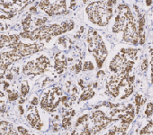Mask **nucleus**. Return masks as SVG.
I'll list each match as a JSON object with an SVG mask.
<instances>
[{
	"mask_svg": "<svg viewBox=\"0 0 153 135\" xmlns=\"http://www.w3.org/2000/svg\"><path fill=\"white\" fill-rule=\"evenodd\" d=\"M114 3L113 0H102L91 3L87 8L89 20L99 26H105L112 18Z\"/></svg>",
	"mask_w": 153,
	"mask_h": 135,
	"instance_id": "1",
	"label": "nucleus"
},
{
	"mask_svg": "<svg viewBox=\"0 0 153 135\" xmlns=\"http://www.w3.org/2000/svg\"><path fill=\"white\" fill-rule=\"evenodd\" d=\"M74 24L71 21H67L61 24H53L49 26H40L33 31H25L20 33V36L23 38H28L31 40H43L50 39L52 36H57L69 31L73 28Z\"/></svg>",
	"mask_w": 153,
	"mask_h": 135,
	"instance_id": "2",
	"label": "nucleus"
},
{
	"mask_svg": "<svg viewBox=\"0 0 153 135\" xmlns=\"http://www.w3.org/2000/svg\"><path fill=\"white\" fill-rule=\"evenodd\" d=\"M137 50H122L110 63V70L114 73L130 72L133 66V59L136 58Z\"/></svg>",
	"mask_w": 153,
	"mask_h": 135,
	"instance_id": "3",
	"label": "nucleus"
},
{
	"mask_svg": "<svg viewBox=\"0 0 153 135\" xmlns=\"http://www.w3.org/2000/svg\"><path fill=\"white\" fill-rule=\"evenodd\" d=\"M88 50L91 51L97 62L98 68H101L106 56L107 50L105 45L103 42V40L99 34L94 30H90L88 33Z\"/></svg>",
	"mask_w": 153,
	"mask_h": 135,
	"instance_id": "4",
	"label": "nucleus"
},
{
	"mask_svg": "<svg viewBox=\"0 0 153 135\" xmlns=\"http://www.w3.org/2000/svg\"><path fill=\"white\" fill-rule=\"evenodd\" d=\"M39 6L49 16H60L68 12L66 0H43Z\"/></svg>",
	"mask_w": 153,
	"mask_h": 135,
	"instance_id": "5",
	"label": "nucleus"
},
{
	"mask_svg": "<svg viewBox=\"0 0 153 135\" xmlns=\"http://www.w3.org/2000/svg\"><path fill=\"white\" fill-rule=\"evenodd\" d=\"M50 65L49 59L46 56H42L34 60L28 62L23 69L25 75H38L43 73Z\"/></svg>",
	"mask_w": 153,
	"mask_h": 135,
	"instance_id": "6",
	"label": "nucleus"
},
{
	"mask_svg": "<svg viewBox=\"0 0 153 135\" xmlns=\"http://www.w3.org/2000/svg\"><path fill=\"white\" fill-rule=\"evenodd\" d=\"M33 1V0H0V9L8 15H13L22 11Z\"/></svg>",
	"mask_w": 153,
	"mask_h": 135,
	"instance_id": "7",
	"label": "nucleus"
},
{
	"mask_svg": "<svg viewBox=\"0 0 153 135\" xmlns=\"http://www.w3.org/2000/svg\"><path fill=\"white\" fill-rule=\"evenodd\" d=\"M11 48H13L15 50H16L22 57H25L31 54H33L35 52L41 51L44 45L42 43H33V44H25L22 43L20 42L14 44Z\"/></svg>",
	"mask_w": 153,
	"mask_h": 135,
	"instance_id": "8",
	"label": "nucleus"
},
{
	"mask_svg": "<svg viewBox=\"0 0 153 135\" xmlns=\"http://www.w3.org/2000/svg\"><path fill=\"white\" fill-rule=\"evenodd\" d=\"M123 40L128 43H132L134 45L138 44L139 42L138 30L135 24L134 18H131L126 24L123 29Z\"/></svg>",
	"mask_w": 153,
	"mask_h": 135,
	"instance_id": "9",
	"label": "nucleus"
},
{
	"mask_svg": "<svg viewBox=\"0 0 153 135\" xmlns=\"http://www.w3.org/2000/svg\"><path fill=\"white\" fill-rule=\"evenodd\" d=\"M27 121L28 122L32 125V127L33 128H36L37 130H40L41 129V122H40V117H39V113H38V110L32 106L30 107L29 109V113L27 114Z\"/></svg>",
	"mask_w": 153,
	"mask_h": 135,
	"instance_id": "10",
	"label": "nucleus"
},
{
	"mask_svg": "<svg viewBox=\"0 0 153 135\" xmlns=\"http://www.w3.org/2000/svg\"><path fill=\"white\" fill-rule=\"evenodd\" d=\"M68 67V60L64 53L59 52L55 56V70L59 74H61L64 70H66Z\"/></svg>",
	"mask_w": 153,
	"mask_h": 135,
	"instance_id": "11",
	"label": "nucleus"
},
{
	"mask_svg": "<svg viewBox=\"0 0 153 135\" xmlns=\"http://www.w3.org/2000/svg\"><path fill=\"white\" fill-rule=\"evenodd\" d=\"M19 42V36L17 35H0V49L9 46L12 47L14 44Z\"/></svg>",
	"mask_w": 153,
	"mask_h": 135,
	"instance_id": "12",
	"label": "nucleus"
},
{
	"mask_svg": "<svg viewBox=\"0 0 153 135\" xmlns=\"http://www.w3.org/2000/svg\"><path fill=\"white\" fill-rule=\"evenodd\" d=\"M12 124L8 122H0V134H16L17 132L13 131Z\"/></svg>",
	"mask_w": 153,
	"mask_h": 135,
	"instance_id": "13",
	"label": "nucleus"
},
{
	"mask_svg": "<svg viewBox=\"0 0 153 135\" xmlns=\"http://www.w3.org/2000/svg\"><path fill=\"white\" fill-rule=\"evenodd\" d=\"M94 91L91 89V88H88L87 90H85V92L81 95L80 96V101H86V100H88L90 99L93 96H94Z\"/></svg>",
	"mask_w": 153,
	"mask_h": 135,
	"instance_id": "14",
	"label": "nucleus"
},
{
	"mask_svg": "<svg viewBox=\"0 0 153 135\" xmlns=\"http://www.w3.org/2000/svg\"><path fill=\"white\" fill-rule=\"evenodd\" d=\"M31 21H32V19H31V16L30 15H28L24 19V21H23V28H24L25 31H29L30 26H31Z\"/></svg>",
	"mask_w": 153,
	"mask_h": 135,
	"instance_id": "15",
	"label": "nucleus"
},
{
	"mask_svg": "<svg viewBox=\"0 0 153 135\" xmlns=\"http://www.w3.org/2000/svg\"><path fill=\"white\" fill-rule=\"evenodd\" d=\"M29 92V86L27 84L26 81L22 83V87H21V93H22V97H25L27 93Z\"/></svg>",
	"mask_w": 153,
	"mask_h": 135,
	"instance_id": "16",
	"label": "nucleus"
},
{
	"mask_svg": "<svg viewBox=\"0 0 153 135\" xmlns=\"http://www.w3.org/2000/svg\"><path fill=\"white\" fill-rule=\"evenodd\" d=\"M140 133V134H152V122L150 121L149 123Z\"/></svg>",
	"mask_w": 153,
	"mask_h": 135,
	"instance_id": "17",
	"label": "nucleus"
},
{
	"mask_svg": "<svg viewBox=\"0 0 153 135\" xmlns=\"http://www.w3.org/2000/svg\"><path fill=\"white\" fill-rule=\"evenodd\" d=\"M70 122H71V121H70V117H64L63 120H62V123H61L62 128L68 129V128L70 126V124H71Z\"/></svg>",
	"mask_w": 153,
	"mask_h": 135,
	"instance_id": "18",
	"label": "nucleus"
},
{
	"mask_svg": "<svg viewBox=\"0 0 153 135\" xmlns=\"http://www.w3.org/2000/svg\"><path fill=\"white\" fill-rule=\"evenodd\" d=\"M94 70V66L92 64V62L90 61H88L84 64V67H83V71H87V70Z\"/></svg>",
	"mask_w": 153,
	"mask_h": 135,
	"instance_id": "19",
	"label": "nucleus"
},
{
	"mask_svg": "<svg viewBox=\"0 0 153 135\" xmlns=\"http://www.w3.org/2000/svg\"><path fill=\"white\" fill-rule=\"evenodd\" d=\"M9 92V95H8V99L9 101H16L17 100V98L19 97V95L17 92H11V91H8Z\"/></svg>",
	"mask_w": 153,
	"mask_h": 135,
	"instance_id": "20",
	"label": "nucleus"
},
{
	"mask_svg": "<svg viewBox=\"0 0 153 135\" xmlns=\"http://www.w3.org/2000/svg\"><path fill=\"white\" fill-rule=\"evenodd\" d=\"M146 114L147 116H151L152 115V103L149 102L148 104V107H147V110H146Z\"/></svg>",
	"mask_w": 153,
	"mask_h": 135,
	"instance_id": "21",
	"label": "nucleus"
},
{
	"mask_svg": "<svg viewBox=\"0 0 153 135\" xmlns=\"http://www.w3.org/2000/svg\"><path fill=\"white\" fill-rule=\"evenodd\" d=\"M141 70H142V71H146L148 70V60L147 59H144V61L142 62Z\"/></svg>",
	"mask_w": 153,
	"mask_h": 135,
	"instance_id": "22",
	"label": "nucleus"
},
{
	"mask_svg": "<svg viewBox=\"0 0 153 135\" xmlns=\"http://www.w3.org/2000/svg\"><path fill=\"white\" fill-rule=\"evenodd\" d=\"M17 130H18V131H19L20 133H22V134H24V133H25V134L30 133L28 131H26V129H25V128H23V127H18Z\"/></svg>",
	"mask_w": 153,
	"mask_h": 135,
	"instance_id": "23",
	"label": "nucleus"
},
{
	"mask_svg": "<svg viewBox=\"0 0 153 135\" xmlns=\"http://www.w3.org/2000/svg\"><path fill=\"white\" fill-rule=\"evenodd\" d=\"M4 107H5V102L2 101V100H0V112H3Z\"/></svg>",
	"mask_w": 153,
	"mask_h": 135,
	"instance_id": "24",
	"label": "nucleus"
},
{
	"mask_svg": "<svg viewBox=\"0 0 153 135\" xmlns=\"http://www.w3.org/2000/svg\"><path fill=\"white\" fill-rule=\"evenodd\" d=\"M38 103H39V102H38V99H37L36 97H34V98H33V102H32V104H33V105H36Z\"/></svg>",
	"mask_w": 153,
	"mask_h": 135,
	"instance_id": "25",
	"label": "nucleus"
},
{
	"mask_svg": "<svg viewBox=\"0 0 153 135\" xmlns=\"http://www.w3.org/2000/svg\"><path fill=\"white\" fill-rule=\"evenodd\" d=\"M5 27H4V25L1 24V23H0V31H4L5 29H4Z\"/></svg>",
	"mask_w": 153,
	"mask_h": 135,
	"instance_id": "26",
	"label": "nucleus"
},
{
	"mask_svg": "<svg viewBox=\"0 0 153 135\" xmlns=\"http://www.w3.org/2000/svg\"><path fill=\"white\" fill-rule=\"evenodd\" d=\"M146 4H147V6H150L151 5V0H148V1H146Z\"/></svg>",
	"mask_w": 153,
	"mask_h": 135,
	"instance_id": "27",
	"label": "nucleus"
},
{
	"mask_svg": "<svg viewBox=\"0 0 153 135\" xmlns=\"http://www.w3.org/2000/svg\"><path fill=\"white\" fill-rule=\"evenodd\" d=\"M5 95H4V93L3 92H1V91H0V97H3Z\"/></svg>",
	"mask_w": 153,
	"mask_h": 135,
	"instance_id": "28",
	"label": "nucleus"
},
{
	"mask_svg": "<svg viewBox=\"0 0 153 135\" xmlns=\"http://www.w3.org/2000/svg\"><path fill=\"white\" fill-rule=\"evenodd\" d=\"M87 1H88V0H87Z\"/></svg>",
	"mask_w": 153,
	"mask_h": 135,
	"instance_id": "29",
	"label": "nucleus"
}]
</instances>
